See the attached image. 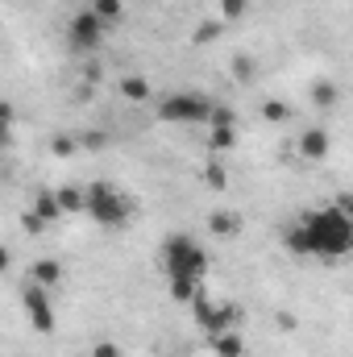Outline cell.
<instances>
[{
    "label": "cell",
    "mask_w": 353,
    "mask_h": 357,
    "mask_svg": "<svg viewBox=\"0 0 353 357\" xmlns=\"http://www.w3.org/2000/svg\"><path fill=\"white\" fill-rule=\"evenodd\" d=\"M303 241H308V258H345L353 250V225L341 208H320V212H303L299 220Z\"/></svg>",
    "instance_id": "obj_1"
},
{
    "label": "cell",
    "mask_w": 353,
    "mask_h": 357,
    "mask_svg": "<svg viewBox=\"0 0 353 357\" xmlns=\"http://www.w3.org/2000/svg\"><path fill=\"white\" fill-rule=\"evenodd\" d=\"M163 266H167V278H171V282H191V287H200V278L208 274V254H204V245H200L195 237L171 233V237L163 241Z\"/></svg>",
    "instance_id": "obj_2"
},
{
    "label": "cell",
    "mask_w": 353,
    "mask_h": 357,
    "mask_svg": "<svg viewBox=\"0 0 353 357\" xmlns=\"http://www.w3.org/2000/svg\"><path fill=\"white\" fill-rule=\"evenodd\" d=\"M84 212H88L96 225H104V229H121V225L129 220L133 204H129V195H121L112 183H91L88 191H84Z\"/></svg>",
    "instance_id": "obj_3"
},
{
    "label": "cell",
    "mask_w": 353,
    "mask_h": 357,
    "mask_svg": "<svg viewBox=\"0 0 353 357\" xmlns=\"http://www.w3.org/2000/svg\"><path fill=\"white\" fill-rule=\"evenodd\" d=\"M208 112H212V100H204L200 91H175L158 104V121L167 125H200L208 121Z\"/></svg>",
    "instance_id": "obj_4"
},
{
    "label": "cell",
    "mask_w": 353,
    "mask_h": 357,
    "mask_svg": "<svg viewBox=\"0 0 353 357\" xmlns=\"http://www.w3.org/2000/svg\"><path fill=\"white\" fill-rule=\"evenodd\" d=\"M67 42H71L75 54H96V50L104 46V25H100V17H96L91 8H80V13L71 17V25H67Z\"/></svg>",
    "instance_id": "obj_5"
},
{
    "label": "cell",
    "mask_w": 353,
    "mask_h": 357,
    "mask_svg": "<svg viewBox=\"0 0 353 357\" xmlns=\"http://www.w3.org/2000/svg\"><path fill=\"white\" fill-rule=\"evenodd\" d=\"M21 307H25V316H29L33 333H54V299H50V291H46V287L29 282V287L21 291Z\"/></svg>",
    "instance_id": "obj_6"
},
{
    "label": "cell",
    "mask_w": 353,
    "mask_h": 357,
    "mask_svg": "<svg viewBox=\"0 0 353 357\" xmlns=\"http://www.w3.org/2000/svg\"><path fill=\"white\" fill-rule=\"evenodd\" d=\"M233 320H237V307H233V303H208V299H195V324H200L208 337L233 328Z\"/></svg>",
    "instance_id": "obj_7"
},
{
    "label": "cell",
    "mask_w": 353,
    "mask_h": 357,
    "mask_svg": "<svg viewBox=\"0 0 353 357\" xmlns=\"http://www.w3.org/2000/svg\"><path fill=\"white\" fill-rule=\"evenodd\" d=\"M329 146H333V137H329L324 129H308V133L299 137V154H303L308 162H320V158H329Z\"/></svg>",
    "instance_id": "obj_8"
},
{
    "label": "cell",
    "mask_w": 353,
    "mask_h": 357,
    "mask_svg": "<svg viewBox=\"0 0 353 357\" xmlns=\"http://www.w3.org/2000/svg\"><path fill=\"white\" fill-rule=\"evenodd\" d=\"M29 282H38V287H59L63 282V262H54V258H38L33 266H29Z\"/></svg>",
    "instance_id": "obj_9"
},
{
    "label": "cell",
    "mask_w": 353,
    "mask_h": 357,
    "mask_svg": "<svg viewBox=\"0 0 353 357\" xmlns=\"http://www.w3.org/2000/svg\"><path fill=\"white\" fill-rule=\"evenodd\" d=\"M29 212H33L42 225H54V220L63 216V208H59V195H54L50 187H42V191L33 195V208H29Z\"/></svg>",
    "instance_id": "obj_10"
},
{
    "label": "cell",
    "mask_w": 353,
    "mask_h": 357,
    "mask_svg": "<svg viewBox=\"0 0 353 357\" xmlns=\"http://www.w3.org/2000/svg\"><path fill=\"white\" fill-rule=\"evenodd\" d=\"M88 8L96 13V17H100V25H104V29L125 21V4H121V0H91Z\"/></svg>",
    "instance_id": "obj_11"
},
{
    "label": "cell",
    "mask_w": 353,
    "mask_h": 357,
    "mask_svg": "<svg viewBox=\"0 0 353 357\" xmlns=\"http://www.w3.org/2000/svg\"><path fill=\"white\" fill-rule=\"evenodd\" d=\"M212 341V349H216V357H241V337L233 333V328H225V333H216V337H208Z\"/></svg>",
    "instance_id": "obj_12"
},
{
    "label": "cell",
    "mask_w": 353,
    "mask_h": 357,
    "mask_svg": "<svg viewBox=\"0 0 353 357\" xmlns=\"http://www.w3.org/2000/svg\"><path fill=\"white\" fill-rule=\"evenodd\" d=\"M121 96L133 100V104H142V100L154 96V88H150V79H142V75H125V79H121Z\"/></svg>",
    "instance_id": "obj_13"
},
{
    "label": "cell",
    "mask_w": 353,
    "mask_h": 357,
    "mask_svg": "<svg viewBox=\"0 0 353 357\" xmlns=\"http://www.w3.org/2000/svg\"><path fill=\"white\" fill-rule=\"evenodd\" d=\"M208 229H212L216 237H233V233H237V216H233V212H212V216H208Z\"/></svg>",
    "instance_id": "obj_14"
},
{
    "label": "cell",
    "mask_w": 353,
    "mask_h": 357,
    "mask_svg": "<svg viewBox=\"0 0 353 357\" xmlns=\"http://www.w3.org/2000/svg\"><path fill=\"white\" fill-rule=\"evenodd\" d=\"M208 146H212V154H225V150H233V146H237V129H233V125H229V129H212Z\"/></svg>",
    "instance_id": "obj_15"
},
{
    "label": "cell",
    "mask_w": 353,
    "mask_h": 357,
    "mask_svg": "<svg viewBox=\"0 0 353 357\" xmlns=\"http://www.w3.org/2000/svg\"><path fill=\"white\" fill-rule=\"evenodd\" d=\"M262 116L270 121V125H283V121H291V108H287L283 100H266V104H262Z\"/></svg>",
    "instance_id": "obj_16"
},
{
    "label": "cell",
    "mask_w": 353,
    "mask_h": 357,
    "mask_svg": "<svg viewBox=\"0 0 353 357\" xmlns=\"http://www.w3.org/2000/svg\"><path fill=\"white\" fill-rule=\"evenodd\" d=\"M54 195H59V208L63 212H84V191L67 187V191H54Z\"/></svg>",
    "instance_id": "obj_17"
},
{
    "label": "cell",
    "mask_w": 353,
    "mask_h": 357,
    "mask_svg": "<svg viewBox=\"0 0 353 357\" xmlns=\"http://www.w3.org/2000/svg\"><path fill=\"white\" fill-rule=\"evenodd\" d=\"M283 245L295 254V258H308V241H303V229L295 225V229H287V237H283Z\"/></svg>",
    "instance_id": "obj_18"
},
{
    "label": "cell",
    "mask_w": 353,
    "mask_h": 357,
    "mask_svg": "<svg viewBox=\"0 0 353 357\" xmlns=\"http://www.w3.org/2000/svg\"><path fill=\"white\" fill-rule=\"evenodd\" d=\"M216 4H220V17L225 21H241L250 13V0H216Z\"/></svg>",
    "instance_id": "obj_19"
},
{
    "label": "cell",
    "mask_w": 353,
    "mask_h": 357,
    "mask_svg": "<svg viewBox=\"0 0 353 357\" xmlns=\"http://www.w3.org/2000/svg\"><path fill=\"white\" fill-rule=\"evenodd\" d=\"M208 125H212V129H229V125H233V108H229V104H212Z\"/></svg>",
    "instance_id": "obj_20"
},
{
    "label": "cell",
    "mask_w": 353,
    "mask_h": 357,
    "mask_svg": "<svg viewBox=\"0 0 353 357\" xmlns=\"http://www.w3.org/2000/svg\"><path fill=\"white\" fill-rule=\"evenodd\" d=\"M312 100H316L320 108H333V104H337V88L324 79V84H316V88H312Z\"/></svg>",
    "instance_id": "obj_21"
},
{
    "label": "cell",
    "mask_w": 353,
    "mask_h": 357,
    "mask_svg": "<svg viewBox=\"0 0 353 357\" xmlns=\"http://www.w3.org/2000/svg\"><path fill=\"white\" fill-rule=\"evenodd\" d=\"M50 150H54L59 158H71V154H75V137H50Z\"/></svg>",
    "instance_id": "obj_22"
},
{
    "label": "cell",
    "mask_w": 353,
    "mask_h": 357,
    "mask_svg": "<svg viewBox=\"0 0 353 357\" xmlns=\"http://www.w3.org/2000/svg\"><path fill=\"white\" fill-rule=\"evenodd\" d=\"M204 178H208V187H225V183H229V175H225V167H216V162H212V167L204 171Z\"/></svg>",
    "instance_id": "obj_23"
},
{
    "label": "cell",
    "mask_w": 353,
    "mask_h": 357,
    "mask_svg": "<svg viewBox=\"0 0 353 357\" xmlns=\"http://www.w3.org/2000/svg\"><path fill=\"white\" fill-rule=\"evenodd\" d=\"M104 142H108V137H104V133H96V129L80 137V146H88V150H104Z\"/></svg>",
    "instance_id": "obj_24"
},
{
    "label": "cell",
    "mask_w": 353,
    "mask_h": 357,
    "mask_svg": "<svg viewBox=\"0 0 353 357\" xmlns=\"http://www.w3.org/2000/svg\"><path fill=\"white\" fill-rule=\"evenodd\" d=\"M91 357H121V345H112V341H100V345L91 349Z\"/></svg>",
    "instance_id": "obj_25"
},
{
    "label": "cell",
    "mask_w": 353,
    "mask_h": 357,
    "mask_svg": "<svg viewBox=\"0 0 353 357\" xmlns=\"http://www.w3.org/2000/svg\"><path fill=\"white\" fill-rule=\"evenodd\" d=\"M21 225H25V233H42V229H46V225H42L33 212H25V216H21Z\"/></svg>",
    "instance_id": "obj_26"
},
{
    "label": "cell",
    "mask_w": 353,
    "mask_h": 357,
    "mask_svg": "<svg viewBox=\"0 0 353 357\" xmlns=\"http://www.w3.org/2000/svg\"><path fill=\"white\" fill-rule=\"evenodd\" d=\"M216 33H220V21H216V25H204V29H200V33H195V42H200V46H204V42H208V38H216Z\"/></svg>",
    "instance_id": "obj_27"
},
{
    "label": "cell",
    "mask_w": 353,
    "mask_h": 357,
    "mask_svg": "<svg viewBox=\"0 0 353 357\" xmlns=\"http://www.w3.org/2000/svg\"><path fill=\"white\" fill-rule=\"evenodd\" d=\"M237 75H241V84H250V75H254V63H250V59H237Z\"/></svg>",
    "instance_id": "obj_28"
},
{
    "label": "cell",
    "mask_w": 353,
    "mask_h": 357,
    "mask_svg": "<svg viewBox=\"0 0 353 357\" xmlns=\"http://www.w3.org/2000/svg\"><path fill=\"white\" fill-rule=\"evenodd\" d=\"M0 121H4V125H13V121H17V108H13L8 100H0Z\"/></svg>",
    "instance_id": "obj_29"
},
{
    "label": "cell",
    "mask_w": 353,
    "mask_h": 357,
    "mask_svg": "<svg viewBox=\"0 0 353 357\" xmlns=\"http://www.w3.org/2000/svg\"><path fill=\"white\" fill-rule=\"evenodd\" d=\"M8 142H13V125L0 121V150H8Z\"/></svg>",
    "instance_id": "obj_30"
},
{
    "label": "cell",
    "mask_w": 353,
    "mask_h": 357,
    "mask_svg": "<svg viewBox=\"0 0 353 357\" xmlns=\"http://www.w3.org/2000/svg\"><path fill=\"white\" fill-rule=\"evenodd\" d=\"M4 270H8V250L0 245V274H4Z\"/></svg>",
    "instance_id": "obj_31"
}]
</instances>
